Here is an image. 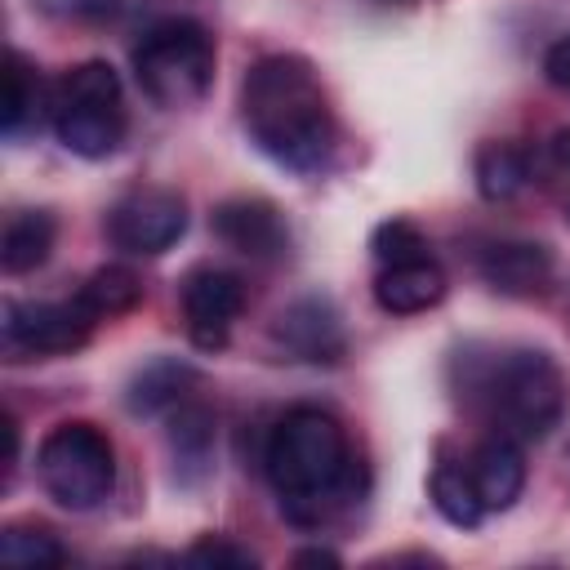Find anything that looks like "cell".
<instances>
[{"label": "cell", "instance_id": "cell-1", "mask_svg": "<svg viewBox=\"0 0 570 570\" xmlns=\"http://www.w3.org/2000/svg\"><path fill=\"white\" fill-rule=\"evenodd\" d=\"M240 120L254 147L294 174H321L338 142L325 85L298 53H267L245 71Z\"/></svg>", "mask_w": 570, "mask_h": 570}, {"label": "cell", "instance_id": "cell-2", "mask_svg": "<svg viewBox=\"0 0 570 570\" xmlns=\"http://www.w3.org/2000/svg\"><path fill=\"white\" fill-rule=\"evenodd\" d=\"M263 472L281 512L303 530L325 525L361 494V463L347 428L321 405H294L276 419L263 445Z\"/></svg>", "mask_w": 570, "mask_h": 570}, {"label": "cell", "instance_id": "cell-3", "mask_svg": "<svg viewBox=\"0 0 570 570\" xmlns=\"http://www.w3.org/2000/svg\"><path fill=\"white\" fill-rule=\"evenodd\" d=\"M454 370L459 396L503 436L543 441L566 414V374L543 347H468Z\"/></svg>", "mask_w": 570, "mask_h": 570}, {"label": "cell", "instance_id": "cell-4", "mask_svg": "<svg viewBox=\"0 0 570 570\" xmlns=\"http://www.w3.org/2000/svg\"><path fill=\"white\" fill-rule=\"evenodd\" d=\"M49 125L71 156L80 160L111 156L129 129L120 76L98 58L76 62L49 94Z\"/></svg>", "mask_w": 570, "mask_h": 570}, {"label": "cell", "instance_id": "cell-5", "mask_svg": "<svg viewBox=\"0 0 570 570\" xmlns=\"http://www.w3.org/2000/svg\"><path fill=\"white\" fill-rule=\"evenodd\" d=\"M214 36L191 18H165L156 22L138 49H134V76L142 94L165 107H196L214 85Z\"/></svg>", "mask_w": 570, "mask_h": 570}, {"label": "cell", "instance_id": "cell-6", "mask_svg": "<svg viewBox=\"0 0 570 570\" xmlns=\"http://www.w3.org/2000/svg\"><path fill=\"white\" fill-rule=\"evenodd\" d=\"M36 476L45 494L67 512L98 508L116 485V450L102 428L71 419L45 432L36 450Z\"/></svg>", "mask_w": 570, "mask_h": 570}, {"label": "cell", "instance_id": "cell-7", "mask_svg": "<svg viewBox=\"0 0 570 570\" xmlns=\"http://www.w3.org/2000/svg\"><path fill=\"white\" fill-rule=\"evenodd\" d=\"M187 232V200L174 187H134L107 209V236L125 254H165Z\"/></svg>", "mask_w": 570, "mask_h": 570}, {"label": "cell", "instance_id": "cell-8", "mask_svg": "<svg viewBox=\"0 0 570 570\" xmlns=\"http://www.w3.org/2000/svg\"><path fill=\"white\" fill-rule=\"evenodd\" d=\"M94 316L85 312L80 298L62 303H4V352L13 361L22 356H67L89 343Z\"/></svg>", "mask_w": 570, "mask_h": 570}, {"label": "cell", "instance_id": "cell-9", "mask_svg": "<svg viewBox=\"0 0 570 570\" xmlns=\"http://www.w3.org/2000/svg\"><path fill=\"white\" fill-rule=\"evenodd\" d=\"M178 298H183L187 338H191L200 352L227 347L232 325H236L240 312H245V281H240L236 272H227V267L200 263V267H191V272L183 276Z\"/></svg>", "mask_w": 570, "mask_h": 570}, {"label": "cell", "instance_id": "cell-10", "mask_svg": "<svg viewBox=\"0 0 570 570\" xmlns=\"http://www.w3.org/2000/svg\"><path fill=\"white\" fill-rule=\"evenodd\" d=\"M209 227L227 249H236L245 258L272 263V258L289 254V227H285L281 209L263 196H227L223 205H214Z\"/></svg>", "mask_w": 570, "mask_h": 570}, {"label": "cell", "instance_id": "cell-11", "mask_svg": "<svg viewBox=\"0 0 570 570\" xmlns=\"http://www.w3.org/2000/svg\"><path fill=\"white\" fill-rule=\"evenodd\" d=\"M272 338L289 361L307 365H338L347 352L343 321L330 298H298L272 321Z\"/></svg>", "mask_w": 570, "mask_h": 570}, {"label": "cell", "instance_id": "cell-12", "mask_svg": "<svg viewBox=\"0 0 570 570\" xmlns=\"http://www.w3.org/2000/svg\"><path fill=\"white\" fill-rule=\"evenodd\" d=\"M476 272L494 294L534 298L552 285V249L539 240H490L476 254Z\"/></svg>", "mask_w": 570, "mask_h": 570}, {"label": "cell", "instance_id": "cell-13", "mask_svg": "<svg viewBox=\"0 0 570 570\" xmlns=\"http://www.w3.org/2000/svg\"><path fill=\"white\" fill-rule=\"evenodd\" d=\"M468 468H472V485H476L485 512H508L525 490V450L517 436H503V432L485 436L472 450Z\"/></svg>", "mask_w": 570, "mask_h": 570}, {"label": "cell", "instance_id": "cell-14", "mask_svg": "<svg viewBox=\"0 0 570 570\" xmlns=\"http://www.w3.org/2000/svg\"><path fill=\"white\" fill-rule=\"evenodd\" d=\"M445 298V272L441 263L428 254V258H410V263H387L379 267L374 276V303L392 316H414V312H428Z\"/></svg>", "mask_w": 570, "mask_h": 570}, {"label": "cell", "instance_id": "cell-15", "mask_svg": "<svg viewBox=\"0 0 570 570\" xmlns=\"http://www.w3.org/2000/svg\"><path fill=\"white\" fill-rule=\"evenodd\" d=\"M53 236H58L53 214H45V209H13L4 218V232H0V267L9 276L36 272L49 258Z\"/></svg>", "mask_w": 570, "mask_h": 570}, {"label": "cell", "instance_id": "cell-16", "mask_svg": "<svg viewBox=\"0 0 570 570\" xmlns=\"http://www.w3.org/2000/svg\"><path fill=\"white\" fill-rule=\"evenodd\" d=\"M472 174H476V191L494 205L512 200L525 191V183L534 178V160L525 147L517 142H503V138H490L476 147V160H472Z\"/></svg>", "mask_w": 570, "mask_h": 570}, {"label": "cell", "instance_id": "cell-17", "mask_svg": "<svg viewBox=\"0 0 570 570\" xmlns=\"http://www.w3.org/2000/svg\"><path fill=\"white\" fill-rule=\"evenodd\" d=\"M428 494H432L436 512H441L450 525H459V530H476L481 517H485V503H481V494H476V485H472V468L459 463V459H441V463L432 468Z\"/></svg>", "mask_w": 570, "mask_h": 570}, {"label": "cell", "instance_id": "cell-18", "mask_svg": "<svg viewBox=\"0 0 570 570\" xmlns=\"http://www.w3.org/2000/svg\"><path fill=\"white\" fill-rule=\"evenodd\" d=\"M4 138H22L31 125H40V111H49V98H45V85H40V71L27 62V53L9 49V62H4Z\"/></svg>", "mask_w": 570, "mask_h": 570}, {"label": "cell", "instance_id": "cell-19", "mask_svg": "<svg viewBox=\"0 0 570 570\" xmlns=\"http://www.w3.org/2000/svg\"><path fill=\"white\" fill-rule=\"evenodd\" d=\"M200 374L191 365L178 361H156L147 365L134 383H129V410L134 414H160V410H178L187 401V387H196Z\"/></svg>", "mask_w": 570, "mask_h": 570}, {"label": "cell", "instance_id": "cell-20", "mask_svg": "<svg viewBox=\"0 0 570 570\" xmlns=\"http://www.w3.org/2000/svg\"><path fill=\"white\" fill-rule=\"evenodd\" d=\"M76 298L85 303V312H89L94 321H111V316H125V312H134V307L142 303V281H138L129 267L107 263V267H98V272L76 289Z\"/></svg>", "mask_w": 570, "mask_h": 570}, {"label": "cell", "instance_id": "cell-21", "mask_svg": "<svg viewBox=\"0 0 570 570\" xmlns=\"http://www.w3.org/2000/svg\"><path fill=\"white\" fill-rule=\"evenodd\" d=\"M169 445H174L178 468H191V476H200L209 468V450H214V414L200 401H183L169 423Z\"/></svg>", "mask_w": 570, "mask_h": 570}, {"label": "cell", "instance_id": "cell-22", "mask_svg": "<svg viewBox=\"0 0 570 570\" xmlns=\"http://www.w3.org/2000/svg\"><path fill=\"white\" fill-rule=\"evenodd\" d=\"M0 561L18 566V570H49V566H62L67 552L53 539V530L18 521V525H4V534H0Z\"/></svg>", "mask_w": 570, "mask_h": 570}, {"label": "cell", "instance_id": "cell-23", "mask_svg": "<svg viewBox=\"0 0 570 570\" xmlns=\"http://www.w3.org/2000/svg\"><path fill=\"white\" fill-rule=\"evenodd\" d=\"M370 249L379 258V267L387 263H410V258H428V236L410 223V218H387L370 232Z\"/></svg>", "mask_w": 570, "mask_h": 570}, {"label": "cell", "instance_id": "cell-24", "mask_svg": "<svg viewBox=\"0 0 570 570\" xmlns=\"http://www.w3.org/2000/svg\"><path fill=\"white\" fill-rule=\"evenodd\" d=\"M183 561H191V566H214V570H254L258 566V557L249 552V548H240V543H232V539H218V534H200L187 552H183Z\"/></svg>", "mask_w": 570, "mask_h": 570}, {"label": "cell", "instance_id": "cell-25", "mask_svg": "<svg viewBox=\"0 0 570 570\" xmlns=\"http://www.w3.org/2000/svg\"><path fill=\"white\" fill-rule=\"evenodd\" d=\"M548 165H552V174L566 183V218H570V129H561V134L548 142Z\"/></svg>", "mask_w": 570, "mask_h": 570}, {"label": "cell", "instance_id": "cell-26", "mask_svg": "<svg viewBox=\"0 0 570 570\" xmlns=\"http://www.w3.org/2000/svg\"><path fill=\"white\" fill-rule=\"evenodd\" d=\"M543 71H548V80H552V85L570 89V36H561V40L543 53Z\"/></svg>", "mask_w": 570, "mask_h": 570}, {"label": "cell", "instance_id": "cell-27", "mask_svg": "<svg viewBox=\"0 0 570 570\" xmlns=\"http://www.w3.org/2000/svg\"><path fill=\"white\" fill-rule=\"evenodd\" d=\"M294 566H338V557L330 548H303L294 552Z\"/></svg>", "mask_w": 570, "mask_h": 570}]
</instances>
